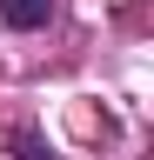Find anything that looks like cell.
<instances>
[{
    "instance_id": "cell-2",
    "label": "cell",
    "mask_w": 154,
    "mask_h": 160,
    "mask_svg": "<svg viewBox=\"0 0 154 160\" xmlns=\"http://www.w3.org/2000/svg\"><path fill=\"white\" fill-rule=\"evenodd\" d=\"M13 153H20V160H54V153H47L34 133H13Z\"/></svg>"
},
{
    "instance_id": "cell-1",
    "label": "cell",
    "mask_w": 154,
    "mask_h": 160,
    "mask_svg": "<svg viewBox=\"0 0 154 160\" xmlns=\"http://www.w3.org/2000/svg\"><path fill=\"white\" fill-rule=\"evenodd\" d=\"M54 7H61V0H0V20H7L13 33H34V27L54 20Z\"/></svg>"
}]
</instances>
